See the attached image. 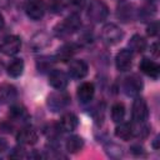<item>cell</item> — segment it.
Returning <instances> with one entry per match:
<instances>
[{
	"label": "cell",
	"instance_id": "30bf717a",
	"mask_svg": "<svg viewBox=\"0 0 160 160\" xmlns=\"http://www.w3.org/2000/svg\"><path fill=\"white\" fill-rule=\"evenodd\" d=\"M115 65L119 71H128L132 65V52L129 49H121L115 56Z\"/></svg>",
	"mask_w": 160,
	"mask_h": 160
},
{
	"label": "cell",
	"instance_id": "484cf974",
	"mask_svg": "<svg viewBox=\"0 0 160 160\" xmlns=\"http://www.w3.org/2000/svg\"><path fill=\"white\" fill-rule=\"evenodd\" d=\"M52 65H54V59L46 58V56H44L36 61V68L39 69V71H42V72L46 70H50Z\"/></svg>",
	"mask_w": 160,
	"mask_h": 160
},
{
	"label": "cell",
	"instance_id": "277c9868",
	"mask_svg": "<svg viewBox=\"0 0 160 160\" xmlns=\"http://www.w3.org/2000/svg\"><path fill=\"white\" fill-rule=\"evenodd\" d=\"M20 49H21V39L18 35L6 36L0 44V51L8 56L16 55L20 51Z\"/></svg>",
	"mask_w": 160,
	"mask_h": 160
},
{
	"label": "cell",
	"instance_id": "cb8c5ba5",
	"mask_svg": "<svg viewBox=\"0 0 160 160\" xmlns=\"http://www.w3.org/2000/svg\"><path fill=\"white\" fill-rule=\"evenodd\" d=\"M116 15L118 18L124 21V22H128L132 19V6L130 4H126V2H122L121 5H119L118 8V11H116Z\"/></svg>",
	"mask_w": 160,
	"mask_h": 160
},
{
	"label": "cell",
	"instance_id": "7402d4cb",
	"mask_svg": "<svg viewBox=\"0 0 160 160\" xmlns=\"http://www.w3.org/2000/svg\"><path fill=\"white\" fill-rule=\"evenodd\" d=\"M84 146V140L78 136V135H71L68 138L66 142H65V148L71 154H75V152H79Z\"/></svg>",
	"mask_w": 160,
	"mask_h": 160
},
{
	"label": "cell",
	"instance_id": "52a82bcc",
	"mask_svg": "<svg viewBox=\"0 0 160 160\" xmlns=\"http://www.w3.org/2000/svg\"><path fill=\"white\" fill-rule=\"evenodd\" d=\"M70 102V96L64 92V90H59L58 92H52L48 98V106L51 111H59L68 106Z\"/></svg>",
	"mask_w": 160,
	"mask_h": 160
},
{
	"label": "cell",
	"instance_id": "7c38bea8",
	"mask_svg": "<svg viewBox=\"0 0 160 160\" xmlns=\"http://www.w3.org/2000/svg\"><path fill=\"white\" fill-rule=\"evenodd\" d=\"M16 140L21 145H34L38 141V132L31 126H25L16 134Z\"/></svg>",
	"mask_w": 160,
	"mask_h": 160
},
{
	"label": "cell",
	"instance_id": "7a4b0ae2",
	"mask_svg": "<svg viewBox=\"0 0 160 160\" xmlns=\"http://www.w3.org/2000/svg\"><path fill=\"white\" fill-rule=\"evenodd\" d=\"M86 15H88L89 20L95 24L102 22L104 20H106V18L109 15V8L101 0H92L88 6Z\"/></svg>",
	"mask_w": 160,
	"mask_h": 160
},
{
	"label": "cell",
	"instance_id": "ba28073f",
	"mask_svg": "<svg viewBox=\"0 0 160 160\" xmlns=\"http://www.w3.org/2000/svg\"><path fill=\"white\" fill-rule=\"evenodd\" d=\"M122 90L128 96H136L142 90V81L138 75H130L125 78L122 82Z\"/></svg>",
	"mask_w": 160,
	"mask_h": 160
},
{
	"label": "cell",
	"instance_id": "8fae6325",
	"mask_svg": "<svg viewBox=\"0 0 160 160\" xmlns=\"http://www.w3.org/2000/svg\"><path fill=\"white\" fill-rule=\"evenodd\" d=\"M49 84L56 90H64L69 84L68 75L61 70L52 69L49 72Z\"/></svg>",
	"mask_w": 160,
	"mask_h": 160
},
{
	"label": "cell",
	"instance_id": "d6a6232c",
	"mask_svg": "<svg viewBox=\"0 0 160 160\" xmlns=\"http://www.w3.org/2000/svg\"><path fill=\"white\" fill-rule=\"evenodd\" d=\"M11 2V0H0V5L1 6H6V5H9Z\"/></svg>",
	"mask_w": 160,
	"mask_h": 160
},
{
	"label": "cell",
	"instance_id": "9a60e30c",
	"mask_svg": "<svg viewBox=\"0 0 160 160\" xmlns=\"http://www.w3.org/2000/svg\"><path fill=\"white\" fill-rule=\"evenodd\" d=\"M79 125V120H78V116L72 112H65L61 118H60V121H59V128L62 130V131H74Z\"/></svg>",
	"mask_w": 160,
	"mask_h": 160
},
{
	"label": "cell",
	"instance_id": "4316f807",
	"mask_svg": "<svg viewBox=\"0 0 160 160\" xmlns=\"http://www.w3.org/2000/svg\"><path fill=\"white\" fill-rule=\"evenodd\" d=\"M158 32H159V24H158V21L150 22V25L146 28V34L149 36H156Z\"/></svg>",
	"mask_w": 160,
	"mask_h": 160
},
{
	"label": "cell",
	"instance_id": "ac0fdd59",
	"mask_svg": "<svg viewBox=\"0 0 160 160\" xmlns=\"http://www.w3.org/2000/svg\"><path fill=\"white\" fill-rule=\"evenodd\" d=\"M50 42H51L50 36H49L46 32L41 31V32L35 34V35L31 38L30 46L34 49V51H38V50H41V49L46 48L48 45H50Z\"/></svg>",
	"mask_w": 160,
	"mask_h": 160
},
{
	"label": "cell",
	"instance_id": "4dcf8cb0",
	"mask_svg": "<svg viewBox=\"0 0 160 160\" xmlns=\"http://www.w3.org/2000/svg\"><path fill=\"white\" fill-rule=\"evenodd\" d=\"M158 42H155V44H152V46H151V52L155 55V56H159V51H158Z\"/></svg>",
	"mask_w": 160,
	"mask_h": 160
},
{
	"label": "cell",
	"instance_id": "6da1fadb",
	"mask_svg": "<svg viewBox=\"0 0 160 160\" xmlns=\"http://www.w3.org/2000/svg\"><path fill=\"white\" fill-rule=\"evenodd\" d=\"M81 26V19L78 12H71L61 22L56 24L54 28V32L58 38H68L75 31H78Z\"/></svg>",
	"mask_w": 160,
	"mask_h": 160
},
{
	"label": "cell",
	"instance_id": "8992f818",
	"mask_svg": "<svg viewBox=\"0 0 160 160\" xmlns=\"http://www.w3.org/2000/svg\"><path fill=\"white\" fill-rule=\"evenodd\" d=\"M46 6L42 0H29L25 5V12L29 19L38 21L45 15Z\"/></svg>",
	"mask_w": 160,
	"mask_h": 160
},
{
	"label": "cell",
	"instance_id": "3957f363",
	"mask_svg": "<svg viewBox=\"0 0 160 160\" xmlns=\"http://www.w3.org/2000/svg\"><path fill=\"white\" fill-rule=\"evenodd\" d=\"M124 36L122 30L115 24H106L101 29V40L106 45H115L121 41Z\"/></svg>",
	"mask_w": 160,
	"mask_h": 160
},
{
	"label": "cell",
	"instance_id": "5b68a950",
	"mask_svg": "<svg viewBox=\"0 0 160 160\" xmlns=\"http://www.w3.org/2000/svg\"><path fill=\"white\" fill-rule=\"evenodd\" d=\"M131 116L135 122H145L149 116V108L142 98H135L131 108Z\"/></svg>",
	"mask_w": 160,
	"mask_h": 160
},
{
	"label": "cell",
	"instance_id": "44dd1931",
	"mask_svg": "<svg viewBox=\"0 0 160 160\" xmlns=\"http://www.w3.org/2000/svg\"><path fill=\"white\" fill-rule=\"evenodd\" d=\"M115 136L120 140H124V141H128L130 140L134 135H132V128L130 124L128 122H119V125L115 128Z\"/></svg>",
	"mask_w": 160,
	"mask_h": 160
},
{
	"label": "cell",
	"instance_id": "f1b7e54d",
	"mask_svg": "<svg viewBox=\"0 0 160 160\" xmlns=\"http://www.w3.org/2000/svg\"><path fill=\"white\" fill-rule=\"evenodd\" d=\"M69 4H70L72 8H75V9H80V8H82V5H84V0H70Z\"/></svg>",
	"mask_w": 160,
	"mask_h": 160
},
{
	"label": "cell",
	"instance_id": "ffe728a7",
	"mask_svg": "<svg viewBox=\"0 0 160 160\" xmlns=\"http://www.w3.org/2000/svg\"><path fill=\"white\" fill-rule=\"evenodd\" d=\"M24 68H25V65H24L22 59L16 58V59H14V60H11L9 62V65L6 68V71H8V75L9 76H11V78H19L20 75H22Z\"/></svg>",
	"mask_w": 160,
	"mask_h": 160
},
{
	"label": "cell",
	"instance_id": "f546056e",
	"mask_svg": "<svg viewBox=\"0 0 160 160\" xmlns=\"http://www.w3.org/2000/svg\"><path fill=\"white\" fill-rule=\"evenodd\" d=\"M6 149H8V142L0 138V152H4Z\"/></svg>",
	"mask_w": 160,
	"mask_h": 160
},
{
	"label": "cell",
	"instance_id": "9c48e42d",
	"mask_svg": "<svg viewBox=\"0 0 160 160\" xmlns=\"http://www.w3.org/2000/svg\"><path fill=\"white\" fill-rule=\"evenodd\" d=\"M88 64L81 59H74L69 62L68 72L72 79H82L88 74Z\"/></svg>",
	"mask_w": 160,
	"mask_h": 160
},
{
	"label": "cell",
	"instance_id": "2e32d148",
	"mask_svg": "<svg viewBox=\"0 0 160 160\" xmlns=\"http://www.w3.org/2000/svg\"><path fill=\"white\" fill-rule=\"evenodd\" d=\"M18 96V90L14 85L2 84L0 86V104H10Z\"/></svg>",
	"mask_w": 160,
	"mask_h": 160
},
{
	"label": "cell",
	"instance_id": "83f0119b",
	"mask_svg": "<svg viewBox=\"0 0 160 160\" xmlns=\"http://www.w3.org/2000/svg\"><path fill=\"white\" fill-rule=\"evenodd\" d=\"M80 41H81L82 44H90V42L92 41V35H91V31H89V29H86V31L81 35Z\"/></svg>",
	"mask_w": 160,
	"mask_h": 160
},
{
	"label": "cell",
	"instance_id": "5bb4252c",
	"mask_svg": "<svg viewBox=\"0 0 160 160\" xmlns=\"http://www.w3.org/2000/svg\"><path fill=\"white\" fill-rule=\"evenodd\" d=\"M95 94V86L92 82H82L79 88H78V99L81 104H88L92 100Z\"/></svg>",
	"mask_w": 160,
	"mask_h": 160
},
{
	"label": "cell",
	"instance_id": "e0dca14e",
	"mask_svg": "<svg viewBox=\"0 0 160 160\" xmlns=\"http://www.w3.org/2000/svg\"><path fill=\"white\" fill-rule=\"evenodd\" d=\"M76 50H78V46H76L75 44H72V42H66V44H64L61 48H59L55 59L59 60V61H62V62L69 61V60L72 58V55L76 52Z\"/></svg>",
	"mask_w": 160,
	"mask_h": 160
},
{
	"label": "cell",
	"instance_id": "603a6c76",
	"mask_svg": "<svg viewBox=\"0 0 160 160\" xmlns=\"http://www.w3.org/2000/svg\"><path fill=\"white\" fill-rule=\"evenodd\" d=\"M9 119L11 121H24L28 119L26 109L21 105H12L9 110Z\"/></svg>",
	"mask_w": 160,
	"mask_h": 160
},
{
	"label": "cell",
	"instance_id": "4fadbf2b",
	"mask_svg": "<svg viewBox=\"0 0 160 160\" xmlns=\"http://www.w3.org/2000/svg\"><path fill=\"white\" fill-rule=\"evenodd\" d=\"M139 69L142 74H145L146 76H149L151 79H158L160 75V66L155 61H152L148 58L141 59V61L139 64Z\"/></svg>",
	"mask_w": 160,
	"mask_h": 160
},
{
	"label": "cell",
	"instance_id": "d6986e66",
	"mask_svg": "<svg viewBox=\"0 0 160 160\" xmlns=\"http://www.w3.org/2000/svg\"><path fill=\"white\" fill-rule=\"evenodd\" d=\"M146 49V40L139 35V34H135L131 36V39L129 40V50L131 52H136V54H140L144 50Z\"/></svg>",
	"mask_w": 160,
	"mask_h": 160
},
{
	"label": "cell",
	"instance_id": "d4e9b609",
	"mask_svg": "<svg viewBox=\"0 0 160 160\" xmlns=\"http://www.w3.org/2000/svg\"><path fill=\"white\" fill-rule=\"evenodd\" d=\"M125 118V106L122 102H115L111 106V120L114 122H121Z\"/></svg>",
	"mask_w": 160,
	"mask_h": 160
},
{
	"label": "cell",
	"instance_id": "1f68e13d",
	"mask_svg": "<svg viewBox=\"0 0 160 160\" xmlns=\"http://www.w3.org/2000/svg\"><path fill=\"white\" fill-rule=\"evenodd\" d=\"M4 25H5V20H4V16H2V14L0 12V30L4 28Z\"/></svg>",
	"mask_w": 160,
	"mask_h": 160
}]
</instances>
